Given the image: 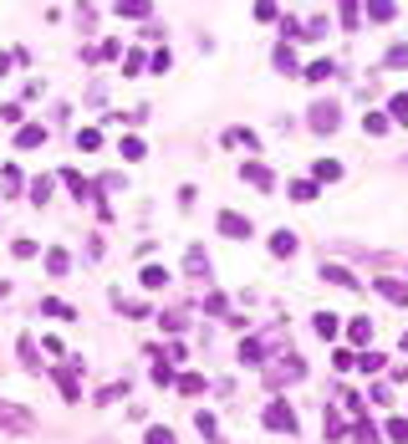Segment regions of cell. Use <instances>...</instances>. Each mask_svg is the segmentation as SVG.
Wrapping results in <instances>:
<instances>
[{"label":"cell","mask_w":408,"mask_h":444,"mask_svg":"<svg viewBox=\"0 0 408 444\" xmlns=\"http://www.w3.org/2000/svg\"><path fill=\"white\" fill-rule=\"evenodd\" d=\"M194 429H199V439L220 444V424H214V414H194Z\"/></svg>","instance_id":"25"},{"label":"cell","mask_w":408,"mask_h":444,"mask_svg":"<svg viewBox=\"0 0 408 444\" xmlns=\"http://www.w3.org/2000/svg\"><path fill=\"white\" fill-rule=\"evenodd\" d=\"M6 296H11V286H6V281H0V302H6Z\"/></svg>","instance_id":"55"},{"label":"cell","mask_w":408,"mask_h":444,"mask_svg":"<svg viewBox=\"0 0 408 444\" xmlns=\"http://www.w3.org/2000/svg\"><path fill=\"white\" fill-rule=\"evenodd\" d=\"M174 388H179V393H189V398H199L209 383H204V373H179V378H174Z\"/></svg>","instance_id":"21"},{"label":"cell","mask_w":408,"mask_h":444,"mask_svg":"<svg viewBox=\"0 0 408 444\" xmlns=\"http://www.w3.org/2000/svg\"><path fill=\"white\" fill-rule=\"evenodd\" d=\"M362 16L378 20V26H388V20H398V6L393 0H373V6H362Z\"/></svg>","instance_id":"15"},{"label":"cell","mask_w":408,"mask_h":444,"mask_svg":"<svg viewBox=\"0 0 408 444\" xmlns=\"http://www.w3.org/2000/svg\"><path fill=\"white\" fill-rule=\"evenodd\" d=\"M11 61H16L11 51H0V77H6V72H11Z\"/></svg>","instance_id":"54"},{"label":"cell","mask_w":408,"mask_h":444,"mask_svg":"<svg viewBox=\"0 0 408 444\" xmlns=\"http://www.w3.org/2000/svg\"><path fill=\"white\" fill-rule=\"evenodd\" d=\"M240 179H245L250 189H261V195H271V189H276V174H271V168H266L261 159H250V164L240 168Z\"/></svg>","instance_id":"7"},{"label":"cell","mask_w":408,"mask_h":444,"mask_svg":"<svg viewBox=\"0 0 408 444\" xmlns=\"http://www.w3.org/2000/svg\"><path fill=\"white\" fill-rule=\"evenodd\" d=\"M20 179H26V174H20L16 164H6V168H0V189H6V195H16V189H20Z\"/></svg>","instance_id":"28"},{"label":"cell","mask_w":408,"mask_h":444,"mask_svg":"<svg viewBox=\"0 0 408 444\" xmlns=\"http://www.w3.org/2000/svg\"><path fill=\"white\" fill-rule=\"evenodd\" d=\"M347 343H357L362 352H368V343H373V322H368V316H352V322H347Z\"/></svg>","instance_id":"12"},{"label":"cell","mask_w":408,"mask_h":444,"mask_svg":"<svg viewBox=\"0 0 408 444\" xmlns=\"http://www.w3.org/2000/svg\"><path fill=\"white\" fill-rule=\"evenodd\" d=\"M41 343H47L51 357H67V343H61V337H41Z\"/></svg>","instance_id":"53"},{"label":"cell","mask_w":408,"mask_h":444,"mask_svg":"<svg viewBox=\"0 0 408 444\" xmlns=\"http://www.w3.org/2000/svg\"><path fill=\"white\" fill-rule=\"evenodd\" d=\"M337 16H342V26H347V31H357V20H362V6H337Z\"/></svg>","instance_id":"44"},{"label":"cell","mask_w":408,"mask_h":444,"mask_svg":"<svg viewBox=\"0 0 408 444\" xmlns=\"http://www.w3.org/2000/svg\"><path fill=\"white\" fill-rule=\"evenodd\" d=\"M332 72H337V67H332L327 56H321V61H311V67H307V82H327Z\"/></svg>","instance_id":"36"},{"label":"cell","mask_w":408,"mask_h":444,"mask_svg":"<svg viewBox=\"0 0 408 444\" xmlns=\"http://www.w3.org/2000/svg\"><path fill=\"white\" fill-rule=\"evenodd\" d=\"M276 72H296V51L286 47V41L276 47Z\"/></svg>","instance_id":"32"},{"label":"cell","mask_w":408,"mask_h":444,"mask_svg":"<svg viewBox=\"0 0 408 444\" xmlns=\"http://www.w3.org/2000/svg\"><path fill=\"white\" fill-rule=\"evenodd\" d=\"M159 322H163L168 332H179V327L189 322V312H184V307H174V312H163V316H159Z\"/></svg>","instance_id":"41"},{"label":"cell","mask_w":408,"mask_h":444,"mask_svg":"<svg viewBox=\"0 0 408 444\" xmlns=\"http://www.w3.org/2000/svg\"><path fill=\"white\" fill-rule=\"evenodd\" d=\"M321 281H332V286H347V291H357V276H352L347 266H327V261H321Z\"/></svg>","instance_id":"13"},{"label":"cell","mask_w":408,"mask_h":444,"mask_svg":"<svg viewBox=\"0 0 408 444\" xmlns=\"http://www.w3.org/2000/svg\"><path fill=\"white\" fill-rule=\"evenodd\" d=\"M388 444H408V419H388V429H383Z\"/></svg>","instance_id":"27"},{"label":"cell","mask_w":408,"mask_h":444,"mask_svg":"<svg viewBox=\"0 0 408 444\" xmlns=\"http://www.w3.org/2000/svg\"><path fill=\"white\" fill-rule=\"evenodd\" d=\"M250 16H255V20H266V26H271V20H281V6H271V0H261V6H255Z\"/></svg>","instance_id":"43"},{"label":"cell","mask_w":408,"mask_h":444,"mask_svg":"<svg viewBox=\"0 0 408 444\" xmlns=\"http://www.w3.org/2000/svg\"><path fill=\"white\" fill-rule=\"evenodd\" d=\"M276 343H281V332H261V337H245V343H240V363H266V357L276 352Z\"/></svg>","instance_id":"4"},{"label":"cell","mask_w":408,"mask_h":444,"mask_svg":"<svg viewBox=\"0 0 408 444\" xmlns=\"http://www.w3.org/2000/svg\"><path fill=\"white\" fill-rule=\"evenodd\" d=\"M143 72V51L133 47V51H123V77H138Z\"/></svg>","instance_id":"35"},{"label":"cell","mask_w":408,"mask_h":444,"mask_svg":"<svg viewBox=\"0 0 408 444\" xmlns=\"http://www.w3.org/2000/svg\"><path fill=\"white\" fill-rule=\"evenodd\" d=\"M51 378H56V388H61V398H67V404H77V398H82V388H77V368H56Z\"/></svg>","instance_id":"11"},{"label":"cell","mask_w":408,"mask_h":444,"mask_svg":"<svg viewBox=\"0 0 408 444\" xmlns=\"http://www.w3.org/2000/svg\"><path fill=\"white\" fill-rule=\"evenodd\" d=\"M352 368H362V373H383V352H357Z\"/></svg>","instance_id":"37"},{"label":"cell","mask_w":408,"mask_h":444,"mask_svg":"<svg viewBox=\"0 0 408 444\" xmlns=\"http://www.w3.org/2000/svg\"><path fill=\"white\" fill-rule=\"evenodd\" d=\"M97 143H102V133H97V128H82V133H77V148H82V154H92Z\"/></svg>","instance_id":"46"},{"label":"cell","mask_w":408,"mask_h":444,"mask_svg":"<svg viewBox=\"0 0 408 444\" xmlns=\"http://www.w3.org/2000/svg\"><path fill=\"white\" fill-rule=\"evenodd\" d=\"M337 179H342V164H337V159H316V164H311V184H316V189H321V184H337Z\"/></svg>","instance_id":"10"},{"label":"cell","mask_w":408,"mask_h":444,"mask_svg":"<svg viewBox=\"0 0 408 444\" xmlns=\"http://www.w3.org/2000/svg\"><path fill=\"white\" fill-rule=\"evenodd\" d=\"M51 199V179H36L31 184V204H47Z\"/></svg>","instance_id":"47"},{"label":"cell","mask_w":408,"mask_h":444,"mask_svg":"<svg viewBox=\"0 0 408 444\" xmlns=\"http://www.w3.org/2000/svg\"><path fill=\"white\" fill-rule=\"evenodd\" d=\"M373 291L383 296V302H393V307H408V281H398V276H378Z\"/></svg>","instance_id":"9"},{"label":"cell","mask_w":408,"mask_h":444,"mask_svg":"<svg viewBox=\"0 0 408 444\" xmlns=\"http://www.w3.org/2000/svg\"><path fill=\"white\" fill-rule=\"evenodd\" d=\"M311 327H316V337H321V343H332V337L342 332V322H337L332 312H316V316H311Z\"/></svg>","instance_id":"19"},{"label":"cell","mask_w":408,"mask_h":444,"mask_svg":"<svg viewBox=\"0 0 408 444\" xmlns=\"http://www.w3.org/2000/svg\"><path fill=\"white\" fill-rule=\"evenodd\" d=\"M41 312L56 316V322H72V316H77V307H72V302H61V296H41Z\"/></svg>","instance_id":"14"},{"label":"cell","mask_w":408,"mask_h":444,"mask_svg":"<svg viewBox=\"0 0 408 444\" xmlns=\"http://www.w3.org/2000/svg\"><path fill=\"white\" fill-rule=\"evenodd\" d=\"M220 235H225V240H250L255 225H250L245 215H235V209H220Z\"/></svg>","instance_id":"6"},{"label":"cell","mask_w":408,"mask_h":444,"mask_svg":"<svg viewBox=\"0 0 408 444\" xmlns=\"http://www.w3.org/2000/svg\"><path fill=\"white\" fill-rule=\"evenodd\" d=\"M143 154H148V143H143V138H123V159H128V164H138Z\"/></svg>","instance_id":"33"},{"label":"cell","mask_w":408,"mask_h":444,"mask_svg":"<svg viewBox=\"0 0 408 444\" xmlns=\"http://www.w3.org/2000/svg\"><path fill=\"white\" fill-rule=\"evenodd\" d=\"M286 378H291V383H302V378H307V357H302V352H286L281 363L266 373V383H271V388H281Z\"/></svg>","instance_id":"2"},{"label":"cell","mask_w":408,"mask_h":444,"mask_svg":"<svg viewBox=\"0 0 408 444\" xmlns=\"http://www.w3.org/2000/svg\"><path fill=\"white\" fill-rule=\"evenodd\" d=\"M118 398H128V383H113V388H102V393H97V404H118Z\"/></svg>","instance_id":"49"},{"label":"cell","mask_w":408,"mask_h":444,"mask_svg":"<svg viewBox=\"0 0 408 444\" xmlns=\"http://www.w3.org/2000/svg\"><path fill=\"white\" fill-rule=\"evenodd\" d=\"M16 352H20V368L41 373V352H36V337H20V343H16Z\"/></svg>","instance_id":"20"},{"label":"cell","mask_w":408,"mask_h":444,"mask_svg":"<svg viewBox=\"0 0 408 444\" xmlns=\"http://www.w3.org/2000/svg\"><path fill=\"white\" fill-rule=\"evenodd\" d=\"M16 143L20 148H41V143H47V128H41V123H26V128L16 133Z\"/></svg>","instance_id":"24"},{"label":"cell","mask_w":408,"mask_h":444,"mask_svg":"<svg viewBox=\"0 0 408 444\" xmlns=\"http://www.w3.org/2000/svg\"><path fill=\"white\" fill-rule=\"evenodd\" d=\"M113 16H128V20H148V16H154V6H148V0H118V6H113Z\"/></svg>","instance_id":"16"},{"label":"cell","mask_w":408,"mask_h":444,"mask_svg":"<svg viewBox=\"0 0 408 444\" xmlns=\"http://www.w3.org/2000/svg\"><path fill=\"white\" fill-rule=\"evenodd\" d=\"M204 312H209V316H225L230 307H225V296H220V291H209V296H204Z\"/></svg>","instance_id":"48"},{"label":"cell","mask_w":408,"mask_h":444,"mask_svg":"<svg viewBox=\"0 0 408 444\" xmlns=\"http://www.w3.org/2000/svg\"><path fill=\"white\" fill-rule=\"evenodd\" d=\"M347 434H352L357 444H383V434H378V429L368 424V414H357V419H352V429H347Z\"/></svg>","instance_id":"17"},{"label":"cell","mask_w":408,"mask_h":444,"mask_svg":"<svg viewBox=\"0 0 408 444\" xmlns=\"http://www.w3.org/2000/svg\"><path fill=\"white\" fill-rule=\"evenodd\" d=\"M77 20H82V31H92V26H97V11H92V6H82Z\"/></svg>","instance_id":"51"},{"label":"cell","mask_w":408,"mask_h":444,"mask_svg":"<svg viewBox=\"0 0 408 444\" xmlns=\"http://www.w3.org/2000/svg\"><path fill=\"white\" fill-rule=\"evenodd\" d=\"M47 271H51V276H67V271H72V256H67L61 245H51V250H47Z\"/></svg>","instance_id":"23"},{"label":"cell","mask_w":408,"mask_h":444,"mask_svg":"<svg viewBox=\"0 0 408 444\" xmlns=\"http://www.w3.org/2000/svg\"><path fill=\"white\" fill-rule=\"evenodd\" d=\"M225 143H230V148H245V154H255V148H261L255 128H230V133H225Z\"/></svg>","instance_id":"18"},{"label":"cell","mask_w":408,"mask_h":444,"mask_svg":"<svg viewBox=\"0 0 408 444\" xmlns=\"http://www.w3.org/2000/svg\"><path fill=\"white\" fill-rule=\"evenodd\" d=\"M92 56H97V61H123V47H118V41H102Z\"/></svg>","instance_id":"45"},{"label":"cell","mask_w":408,"mask_h":444,"mask_svg":"<svg viewBox=\"0 0 408 444\" xmlns=\"http://www.w3.org/2000/svg\"><path fill=\"white\" fill-rule=\"evenodd\" d=\"M398 347H403V352H408V332H403V337H398Z\"/></svg>","instance_id":"56"},{"label":"cell","mask_w":408,"mask_h":444,"mask_svg":"<svg viewBox=\"0 0 408 444\" xmlns=\"http://www.w3.org/2000/svg\"><path fill=\"white\" fill-rule=\"evenodd\" d=\"M154 383H159V388H174V368H168L163 357H154Z\"/></svg>","instance_id":"34"},{"label":"cell","mask_w":408,"mask_h":444,"mask_svg":"<svg viewBox=\"0 0 408 444\" xmlns=\"http://www.w3.org/2000/svg\"><path fill=\"white\" fill-rule=\"evenodd\" d=\"M271 256H296V235H291V230H276V235H271Z\"/></svg>","instance_id":"22"},{"label":"cell","mask_w":408,"mask_h":444,"mask_svg":"<svg viewBox=\"0 0 408 444\" xmlns=\"http://www.w3.org/2000/svg\"><path fill=\"white\" fill-rule=\"evenodd\" d=\"M388 123H403V128H408V97H403V92L388 97Z\"/></svg>","instance_id":"26"},{"label":"cell","mask_w":408,"mask_h":444,"mask_svg":"<svg viewBox=\"0 0 408 444\" xmlns=\"http://www.w3.org/2000/svg\"><path fill=\"white\" fill-rule=\"evenodd\" d=\"M143 444H179V439H174V429H163V424H154V429L143 434Z\"/></svg>","instance_id":"40"},{"label":"cell","mask_w":408,"mask_h":444,"mask_svg":"<svg viewBox=\"0 0 408 444\" xmlns=\"http://www.w3.org/2000/svg\"><path fill=\"white\" fill-rule=\"evenodd\" d=\"M388 128H393L388 113H368V118H362V133H388Z\"/></svg>","instance_id":"30"},{"label":"cell","mask_w":408,"mask_h":444,"mask_svg":"<svg viewBox=\"0 0 408 444\" xmlns=\"http://www.w3.org/2000/svg\"><path fill=\"white\" fill-rule=\"evenodd\" d=\"M143 67H148V72H168V67H174V56H168V47H159L154 56L143 61Z\"/></svg>","instance_id":"31"},{"label":"cell","mask_w":408,"mask_h":444,"mask_svg":"<svg viewBox=\"0 0 408 444\" xmlns=\"http://www.w3.org/2000/svg\"><path fill=\"white\" fill-rule=\"evenodd\" d=\"M383 61H388V67H408V41H393V47H388V56H383Z\"/></svg>","instance_id":"38"},{"label":"cell","mask_w":408,"mask_h":444,"mask_svg":"<svg viewBox=\"0 0 408 444\" xmlns=\"http://www.w3.org/2000/svg\"><path fill=\"white\" fill-rule=\"evenodd\" d=\"M403 97H408V92H403Z\"/></svg>","instance_id":"58"},{"label":"cell","mask_w":408,"mask_h":444,"mask_svg":"<svg viewBox=\"0 0 408 444\" xmlns=\"http://www.w3.org/2000/svg\"><path fill=\"white\" fill-rule=\"evenodd\" d=\"M291 199H302V204L316 199V184H311V179H296V184H291Z\"/></svg>","instance_id":"42"},{"label":"cell","mask_w":408,"mask_h":444,"mask_svg":"<svg viewBox=\"0 0 408 444\" xmlns=\"http://www.w3.org/2000/svg\"><path fill=\"white\" fill-rule=\"evenodd\" d=\"M266 429L271 434H296V409L286 404V398H271L266 404Z\"/></svg>","instance_id":"3"},{"label":"cell","mask_w":408,"mask_h":444,"mask_svg":"<svg viewBox=\"0 0 408 444\" xmlns=\"http://www.w3.org/2000/svg\"><path fill=\"white\" fill-rule=\"evenodd\" d=\"M0 429H11V434H31V429H36V414L0 398Z\"/></svg>","instance_id":"5"},{"label":"cell","mask_w":408,"mask_h":444,"mask_svg":"<svg viewBox=\"0 0 408 444\" xmlns=\"http://www.w3.org/2000/svg\"><path fill=\"white\" fill-rule=\"evenodd\" d=\"M321 419H327V439H342V434H347V424L337 419V409H321Z\"/></svg>","instance_id":"39"},{"label":"cell","mask_w":408,"mask_h":444,"mask_svg":"<svg viewBox=\"0 0 408 444\" xmlns=\"http://www.w3.org/2000/svg\"><path fill=\"white\" fill-rule=\"evenodd\" d=\"M398 383H408V373H398Z\"/></svg>","instance_id":"57"},{"label":"cell","mask_w":408,"mask_h":444,"mask_svg":"<svg viewBox=\"0 0 408 444\" xmlns=\"http://www.w3.org/2000/svg\"><path fill=\"white\" fill-rule=\"evenodd\" d=\"M307 123H311V133H321V138H327V133H337V123H342V108H337L332 97H321V102H311Z\"/></svg>","instance_id":"1"},{"label":"cell","mask_w":408,"mask_h":444,"mask_svg":"<svg viewBox=\"0 0 408 444\" xmlns=\"http://www.w3.org/2000/svg\"><path fill=\"white\" fill-rule=\"evenodd\" d=\"M56 179L67 184V195H72V199H92V195H97V184H92L87 174H77V168H61Z\"/></svg>","instance_id":"8"},{"label":"cell","mask_w":408,"mask_h":444,"mask_svg":"<svg viewBox=\"0 0 408 444\" xmlns=\"http://www.w3.org/2000/svg\"><path fill=\"white\" fill-rule=\"evenodd\" d=\"M143 286H148V291L168 286V271H163V266H143Z\"/></svg>","instance_id":"29"},{"label":"cell","mask_w":408,"mask_h":444,"mask_svg":"<svg viewBox=\"0 0 408 444\" xmlns=\"http://www.w3.org/2000/svg\"><path fill=\"white\" fill-rule=\"evenodd\" d=\"M11 250H16V256H20V261H31V256H36V240H16Z\"/></svg>","instance_id":"52"},{"label":"cell","mask_w":408,"mask_h":444,"mask_svg":"<svg viewBox=\"0 0 408 444\" xmlns=\"http://www.w3.org/2000/svg\"><path fill=\"white\" fill-rule=\"evenodd\" d=\"M184 352H189V343H168V352H163V363H184Z\"/></svg>","instance_id":"50"}]
</instances>
